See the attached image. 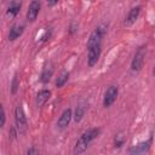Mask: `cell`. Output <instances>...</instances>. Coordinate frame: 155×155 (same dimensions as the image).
<instances>
[{
    "label": "cell",
    "instance_id": "4",
    "mask_svg": "<svg viewBox=\"0 0 155 155\" xmlns=\"http://www.w3.org/2000/svg\"><path fill=\"white\" fill-rule=\"evenodd\" d=\"M151 142H153V138L150 137L148 140L140 142L139 144L132 147V148L128 150V155H147V153H148L149 149H150Z\"/></svg>",
    "mask_w": 155,
    "mask_h": 155
},
{
    "label": "cell",
    "instance_id": "6",
    "mask_svg": "<svg viewBox=\"0 0 155 155\" xmlns=\"http://www.w3.org/2000/svg\"><path fill=\"white\" fill-rule=\"evenodd\" d=\"M117 94H119V88H117V86H114V85L109 86V87L107 88L105 93H104V98H103V105H104L105 108L110 107V105H111V104H113V103L116 101Z\"/></svg>",
    "mask_w": 155,
    "mask_h": 155
},
{
    "label": "cell",
    "instance_id": "5",
    "mask_svg": "<svg viewBox=\"0 0 155 155\" xmlns=\"http://www.w3.org/2000/svg\"><path fill=\"white\" fill-rule=\"evenodd\" d=\"M144 57H145L144 47L138 48V51L136 52V54L133 56V59L131 62V70L132 71H139L142 69L143 63H144Z\"/></svg>",
    "mask_w": 155,
    "mask_h": 155
},
{
    "label": "cell",
    "instance_id": "1",
    "mask_svg": "<svg viewBox=\"0 0 155 155\" xmlns=\"http://www.w3.org/2000/svg\"><path fill=\"white\" fill-rule=\"evenodd\" d=\"M99 133H101V128H98V127L90 128L88 131L84 132L81 134V137L78 139V142L75 143L74 149H73V154L74 155H81L87 149V147L90 145V143L99 136Z\"/></svg>",
    "mask_w": 155,
    "mask_h": 155
},
{
    "label": "cell",
    "instance_id": "12",
    "mask_svg": "<svg viewBox=\"0 0 155 155\" xmlns=\"http://www.w3.org/2000/svg\"><path fill=\"white\" fill-rule=\"evenodd\" d=\"M53 74V68H52V64L50 63L48 65L46 64L42 69V73H41V76H40V81L42 84H47L50 80H51V76Z\"/></svg>",
    "mask_w": 155,
    "mask_h": 155
},
{
    "label": "cell",
    "instance_id": "17",
    "mask_svg": "<svg viewBox=\"0 0 155 155\" xmlns=\"http://www.w3.org/2000/svg\"><path fill=\"white\" fill-rule=\"evenodd\" d=\"M18 87H19V80H18V75L16 73L13 79H12V82H11V92L15 94L18 91Z\"/></svg>",
    "mask_w": 155,
    "mask_h": 155
},
{
    "label": "cell",
    "instance_id": "10",
    "mask_svg": "<svg viewBox=\"0 0 155 155\" xmlns=\"http://www.w3.org/2000/svg\"><path fill=\"white\" fill-rule=\"evenodd\" d=\"M139 13H140V6H134V7H132V8L128 11V13H127V16H126V18H125V21H124V24H125V25H132V24L137 21Z\"/></svg>",
    "mask_w": 155,
    "mask_h": 155
},
{
    "label": "cell",
    "instance_id": "14",
    "mask_svg": "<svg viewBox=\"0 0 155 155\" xmlns=\"http://www.w3.org/2000/svg\"><path fill=\"white\" fill-rule=\"evenodd\" d=\"M85 110H86V103L85 102H81L80 104H78V107L75 109V113H74V120L76 122H79L82 119V116L85 114Z\"/></svg>",
    "mask_w": 155,
    "mask_h": 155
},
{
    "label": "cell",
    "instance_id": "25",
    "mask_svg": "<svg viewBox=\"0 0 155 155\" xmlns=\"http://www.w3.org/2000/svg\"><path fill=\"white\" fill-rule=\"evenodd\" d=\"M153 74H154V76H155V65H154V69H153Z\"/></svg>",
    "mask_w": 155,
    "mask_h": 155
},
{
    "label": "cell",
    "instance_id": "20",
    "mask_svg": "<svg viewBox=\"0 0 155 155\" xmlns=\"http://www.w3.org/2000/svg\"><path fill=\"white\" fill-rule=\"evenodd\" d=\"M1 121H0V127H4L5 126V121H6V114H5V109L4 107H1Z\"/></svg>",
    "mask_w": 155,
    "mask_h": 155
},
{
    "label": "cell",
    "instance_id": "8",
    "mask_svg": "<svg viewBox=\"0 0 155 155\" xmlns=\"http://www.w3.org/2000/svg\"><path fill=\"white\" fill-rule=\"evenodd\" d=\"M40 7H41V4L40 1H31L29 4V7H28V11H27V19L29 22H34L40 12Z\"/></svg>",
    "mask_w": 155,
    "mask_h": 155
},
{
    "label": "cell",
    "instance_id": "22",
    "mask_svg": "<svg viewBox=\"0 0 155 155\" xmlns=\"http://www.w3.org/2000/svg\"><path fill=\"white\" fill-rule=\"evenodd\" d=\"M27 155H40V154H39V150H38L35 147H31V148L28 150Z\"/></svg>",
    "mask_w": 155,
    "mask_h": 155
},
{
    "label": "cell",
    "instance_id": "11",
    "mask_svg": "<svg viewBox=\"0 0 155 155\" xmlns=\"http://www.w3.org/2000/svg\"><path fill=\"white\" fill-rule=\"evenodd\" d=\"M24 31V25H19V24H15L11 27L10 33H8V40L10 41H15L16 39H18Z\"/></svg>",
    "mask_w": 155,
    "mask_h": 155
},
{
    "label": "cell",
    "instance_id": "21",
    "mask_svg": "<svg viewBox=\"0 0 155 155\" xmlns=\"http://www.w3.org/2000/svg\"><path fill=\"white\" fill-rule=\"evenodd\" d=\"M8 134H10V138H11V139H15V138H16V136H17V128L11 127V128H10Z\"/></svg>",
    "mask_w": 155,
    "mask_h": 155
},
{
    "label": "cell",
    "instance_id": "7",
    "mask_svg": "<svg viewBox=\"0 0 155 155\" xmlns=\"http://www.w3.org/2000/svg\"><path fill=\"white\" fill-rule=\"evenodd\" d=\"M101 52H102V45H97V46H93V47L88 48V54H87L88 67H93V65L97 64V62L101 57Z\"/></svg>",
    "mask_w": 155,
    "mask_h": 155
},
{
    "label": "cell",
    "instance_id": "18",
    "mask_svg": "<svg viewBox=\"0 0 155 155\" xmlns=\"http://www.w3.org/2000/svg\"><path fill=\"white\" fill-rule=\"evenodd\" d=\"M125 140H126V137H125L122 133H119V134H116V137H115L114 144H115V147L120 148V147H122V145H124Z\"/></svg>",
    "mask_w": 155,
    "mask_h": 155
},
{
    "label": "cell",
    "instance_id": "9",
    "mask_svg": "<svg viewBox=\"0 0 155 155\" xmlns=\"http://www.w3.org/2000/svg\"><path fill=\"white\" fill-rule=\"evenodd\" d=\"M71 109H65L62 114H61V116H59V119H58V121H57V127L58 128H61V130H64V128H67L68 127V125H69V122H70V120H71Z\"/></svg>",
    "mask_w": 155,
    "mask_h": 155
},
{
    "label": "cell",
    "instance_id": "15",
    "mask_svg": "<svg viewBox=\"0 0 155 155\" xmlns=\"http://www.w3.org/2000/svg\"><path fill=\"white\" fill-rule=\"evenodd\" d=\"M19 10H21V2L12 1V2L10 4V6L7 7L6 13H7V16H10V17H16L17 13L19 12Z\"/></svg>",
    "mask_w": 155,
    "mask_h": 155
},
{
    "label": "cell",
    "instance_id": "2",
    "mask_svg": "<svg viewBox=\"0 0 155 155\" xmlns=\"http://www.w3.org/2000/svg\"><path fill=\"white\" fill-rule=\"evenodd\" d=\"M105 33H107V27H105L104 24L97 27V28L91 33V35H90V38H88V40H87V44H86L87 50L91 48V47H93V46L101 45L102 39H103V36H104Z\"/></svg>",
    "mask_w": 155,
    "mask_h": 155
},
{
    "label": "cell",
    "instance_id": "13",
    "mask_svg": "<svg viewBox=\"0 0 155 155\" xmlns=\"http://www.w3.org/2000/svg\"><path fill=\"white\" fill-rule=\"evenodd\" d=\"M50 97H51V91H48V90H41L36 94V105L38 107H42L48 101Z\"/></svg>",
    "mask_w": 155,
    "mask_h": 155
},
{
    "label": "cell",
    "instance_id": "23",
    "mask_svg": "<svg viewBox=\"0 0 155 155\" xmlns=\"http://www.w3.org/2000/svg\"><path fill=\"white\" fill-rule=\"evenodd\" d=\"M75 31H76V29H75V25H74V24H71V25H70V33H71V34H74Z\"/></svg>",
    "mask_w": 155,
    "mask_h": 155
},
{
    "label": "cell",
    "instance_id": "19",
    "mask_svg": "<svg viewBox=\"0 0 155 155\" xmlns=\"http://www.w3.org/2000/svg\"><path fill=\"white\" fill-rule=\"evenodd\" d=\"M50 36H51V29H50V28H46L45 31H44V34L41 35L40 40H41V41H46V40L50 39Z\"/></svg>",
    "mask_w": 155,
    "mask_h": 155
},
{
    "label": "cell",
    "instance_id": "16",
    "mask_svg": "<svg viewBox=\"0 0 155 155\" xmlns=\"http://www.w3.org/2000/svg\"><path fill=\"white\" fill-rule=\"evenodd\" d=\"M68 79H69V73L68 71H63V73H61V75L57 78V80H56V86L57 87H62L67 81H68Z\"/></svg>",
    "mask_w": 155,
    "mask_h": 155
},
{
    "label": "cell",
    "instance_id": "24",
    "mask_svg": "<svg viewBox=\"0 0 155 155\" xmlns=\"http://www.w3.org/2000/svg\"><path fill=\"white\" fill-rule=\"evenodd\" d=\"M57 2H58V1H48L47 5H48V6H53V5H56Z\"/></svg>",
    "mask_w": 155,
    "mask_h": 155
},
{
    "label": "cell",
    "instance_id": "3",
    "mask_svg": "<svg viewBox=\"0 0 155 155\" xmlns=\"http://www.w3.org/2000/svg\"><path fill=\"white\" fill-rule=\"evenodd\" d=\"M15 122H16V128L19 133H23L27 130V119L22 105H17L15 109Z\"/></svg>",
    "mask_w": 155,
    "mask_h": 155
}]
</instances>
